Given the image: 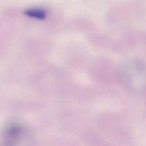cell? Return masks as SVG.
I'll return each instance as SVG.
<instances>
[{
  "instance_id": "6da1fadb",
  "label": "cell",
  "mask_w": 146,
  "mask_h": 146,
  "mask_svg": "<svg viewBox=\"0 0 146 146\" xmlns=\"http://www.w3.org/2000/svg\"><path fill=\"white\" fill-rule=\"evenodd\" d=\"M24 132L23 128L17 124H11L4 129L3 136L8 141H15L22 136Z\"/></svg>"
},
{
  "instance_id": "7a4b0ae2",
  "label": "cell",
  "mask_w": 146,
  "mask_h": 146,
  "mask_svg": "<svg viewBox=\"0 0 146 146\" xmlns=\"http://www.w3.org/2000/svg\"><path fill=\"white\" fill-rule=\"evenodd\" d=\"M25 14L27 16L35 19L42 20L46 17V13L44 10L39 9H31L25 11Z\"/></svg>"
}]
</instances>
